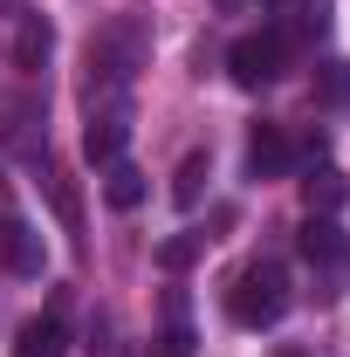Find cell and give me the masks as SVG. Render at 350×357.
<instances>
[{
    "mask_svg": "<svg viewBox=\"0 0 350 357\" xmlns=\"http://www.w3.org/2000/svg\"><path fill=\"white\" fill-rule=\"evenodd\" d=\"M0 261L14 268V275H28V282H35V275L48 268V248H42V234H35L28 220H0Z\"/></svg>",
    "mask_w": 350,
    "mask_h": 357,
    "instance_id": "7",
    "label": "cell"
},
{
    "mask_svg": "<svg viewBox=\"0 0 350 357\" xmlns=\"http://www.w3.org/2000/svg\"><path fill=\"white\" fill-rule=\"evenodd\" d=\"M261 7H289V0H261Z\"/></svg>",
    "mask_w": 350,
    "mask_h": 357,
    "instance_id": "17",
    "label": "cell"
},
{
    "mask_svg": "<svg viewBox=\"0 0 350 357\" xmlns=\"http://www.w3.org/2000/svg\"><path fill=\"white\" fill-rule=\"evenodd\" d=\"M103 199H110L117 213L144 206V172H137V165H124V158H117V165H103Z\"/></svg>",
    "mask_w": 350,
    "mask_h": 357,
    "instance_id": "12",
    "label": "cell"
},
{
    "mask_svg": "<svg viewBox=\"0 0 350 357\" xmlns=\"http://www.w3.org/2000/svg\"><path fill=\"white\" fill-rule=\"evenodd\" d=\"M248 172H254V178L289 172V137L275 131V124H254V137H248Z\"/></svg>",
    "mask_w": 350,
    "mask_h": 357,
    "instance_id": "10",
    "label": "cell"
},
{
    "mask_svg": "<svg viewBox=\"0 0 350 357\" xmlns=\"http://www.w3.org/2000/svg\"><path fill=\"white\" fill-rule=\"evenodd\" d=\"M303 199H309V213H337L350 199V178L337 172V165H316V172L303 178Z\"/></svg>",
    "mask_w": 350,
    "mask_h": 357,
    "instance_id": "11",
    "label": "cell"
},
{
    "mask_svg": "<svg viewBox=\"0 0 350 357\" xmlns=\"http://www.w3.org/2000/svg\"><path fill=\"white\" fill-rule=\"evenodd\" d=\"M14 357H69V330H62V316H28L21 337H14Z\"/></svg>",
    "mask_w": 350,
    "mask_h": 357,
    "instance_id": "9",
    "label": "cell"
},
{
    "mask_svg": "<svg viewBox=\"0 0 350 357\" xmlns=\"http://www.w3.org/2000/svg\"><path fill=\"white\" fill-rule=\"evenodd\" d=\"M144 55H151L144 21H131V14L103 21V28L89 35V96H96V103H117V96L131 89V76L144 69Z\"/></svg>",
    "mask_w": 350,
    "mask_h": 357,
    "instance_id": "1",
    "label": "cell"
},
{
    "mask_svg": "<svg viewBox=\"0 0 350 357\" xmlns=\"http://www.w3.org/2000/svg\"><path fill=\"white\" fill-rule=\"evenodd\" d=\"M227 316L241 330H275L289 316V268L282 261H248L227 282Z\"/></svg>",
    "mask_w": 350,
    "mask_h": 357,
    "instance_id": "2",
    "label": "cell"
},
{
    "mask_svg": "<svg viewBox=\"0 0 350 357\" xmlns=\"http://www.w3.org/2000/svg\"><path fill=\"white\" fill-rule=\"evenodd\" d=\"M7 48H14V69H42L48 55H55V21L48 14H21Z\"/></svg>",
    "mask_w": 350,
    "mask_h": 357,
    "instance_id": "8",
    "label": "cell"
},
{
    "mask_svg": "<svg viewBox=\"0 0 350 357\" xmlns=\"http://www.w3.org/2000/svg\"><path fill=\"white\" fill-rule=\"evenodd\" d=\"M42 96L35 89H0V144L7 151H21V158H42Z\"/></svg>",
    "mask_w": 350,
    "mask_h": 357,
    "instance_id": "5",
    "label": "cell"
},
{
    "mask_svg": "<svg viewBox=\"0 0 350 357\" xmlns=\"http://www.w3.org/2000/svg\"><path fill=\"white\" fill-rule=\"evenodd\" d=\"M124 144H131V110H124V96H117V103H96V110H89V124H83L89 165H117V158H124Z\"/></svg>",
    "mask_w": 350,
    "mask_h": 357,
    "instance_id": "6",
    "label": "cell"
},
{
    "mask_svg": "<svg viewBox=\"0 0 350 357\" xmlns=\"http://www.w3.org/2000/svg\"><path fill=\"white\" fill-rule=\"evenodd\" d=\"M192 255H199V241H192V234H178V241H165V248H158V268H172V275H178Z\"/></svg>",
    "mask_w": 350,
    "mask_h": 357,
    "instance_id": "15",
    "label": "cell"
},
{
    "mask_svg": "<svg viewBox=\"0 0 350 357\" xmlns=\"http://www.w3.org/2000/svg\"><path fill=\"white\" fill-rule=\"evenodd\" d=\"M199 192H206V151H185V165H178V178H172V206H178V213H192Z\"/></svg>",
    "mask_w": 350,
    "mask_h": 357,
    "instance_id": "13",
    "label": "cell"
},
{
    "mask_svg": "<svg viewBox=\"0 0 350 357\" xmlns=\"http://www.w3.org/2000/svg\"><path fill=\"white\" fill-rule=\"evenodd\" d=\"M282 69H289V42L282 35H241V42L227 48V76L241 89H268Z\"/></svg>",
    "mask_w": 350,
    "mask_h": 357,
    "instance_id": "4",
    "label": "cell"
},
{
    "mask_svg": "<svg viewBox=\"0 0 350 357\" xmlns=\"http://www.w3.org/2000/svg\"><path fill=\"white\" fill-rule=\"evenodd\" d=\"M323 96L330 103H350V62H323Z\"/></svg>",
    "mask_w": 350,
    "mask_h": 357,
    "instance_id": "16",
    "label": "cell"
},
{
    "mask_svg": "<svg viewBox=\"0 0 350 357\" xmlns=\"http://www.w3.org/2000/svg\"><path fill=\"white\" fill-rule=\"evenodd\" d=\"M296 248H303V261L323 275V296H337V282H344V268H350V241H344V227L330 220V213H309L303 234H296Z\"/></svg>",
    "mask_w": 350,
    "mask_h": 357,
    "instance_id": "3",
    "label": "cell"
},
{
    "mask_svg": "<svg viewBox=\"0 0 350 357\" xmlns=\"http://www.w3.org/2000/svg\"><path fill=\"white\" fill-rule=\"evenodd\" d=\"M165 316H172V323H165V337H158V351L165 357H192V323H185V303H165Z\"/></svg>",
    "mask_w": 350,
    "mask_h": 357,
    "instance_id": "14",
    "label": "cell"
}]
</instances>
